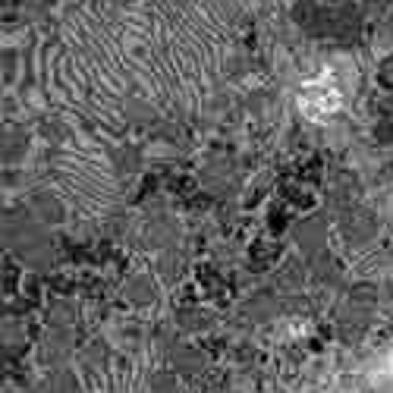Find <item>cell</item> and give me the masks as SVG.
Instances as JSON below:
<instances>
[{
    "label": "cell",
    "instance_id": "obj_2",
    "mask_svg": "<svg viewBox=\"0 0 393 393\" xmlns=\"http://www.w3.org/2000/svg\"><path fill=\"white\" fill-rule=\"evenodd\" d=\"M35 82L51 111L76 135H111L126 123L135 92L126 10L107 0H76L44 25L35 47Z\"/></svg>",
    "mask_w": 393,
    "mask_h": 393
},
{
    "label": "cell",
    "instance_id": "obj_1",
    "mask_svg": "<svg viewBox=\"0 0 393 393\" xmlns=\"http://www.w3.org/2000/svg\"><path fill=\"white\" fill-rule=\"evenodd\" d=\"M236 25V0H135L126 42L139 98L170 117L199 113L227 73Z\"/></svg>",
    "mask_w": 393,
    "mask_h": 393
},
{
    "label": "cell",
    "instance_id": "obj_3",
    "mask_svg": "<svg viewBox=\"0 0 393 393\" xmlns=\"http://www.w3.org/2000/svg\"><path fill=\"white\" fill-rule=\"evenodd\" d=\"M343 104H347V85H343L340 73L330 66L308 76L299 88V111L315 123H328L330 117L343 111Z\"/></svg>",
    "mask_w": 393,
    "mask_h": 393
}]
</instances>
